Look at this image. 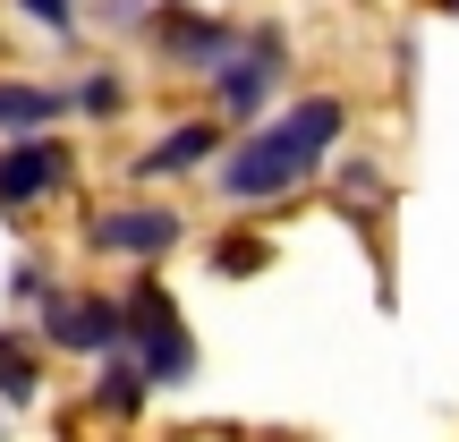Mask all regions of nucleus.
I'll return each mask as SVG.
<instances>
[{
  "label": "nucleus",
  "mask_w": 459,
  "mask_h": 442,
  "mask_svg": "<svg viewBox=\"0 0 459 442\" xmlns=\"http://www.w3.org/2000/svg\"><path fill=\"white\" fill-rule=\"evenodd\" d=\"M332 136H341V102H332V94L298 102L290 119L255 128V136L221 162V196H230V204H264V196H281V187H298L315 162H324Z\"/></svg>",
  "instance_id": "nucleus-1"
},
{
  "label": "nucleus",
  "mask_w": 459,
  "mask_h": 442,
  "mask_svg": "<svg viewBox=\"0 0 459 442\" xmlns=\"http://www.w3.org/2000/svg\"><path fill=\"white\" fill-rule=\"evenodd\" d=\"M119 324H128L136 341V366H145V383H187V366H196V349H187L179 315H170L162 290H136L128 307H119Z\"/></svg>",
  "instance_id": "nucleus-2"
},
{
  "label": "nucleus",
  "mask_w": 459,
  "mask_h": 442,
  "mask_svg": "<svg viewBox=\"0 0 459 442\" xmlns=\"http://www.w3.org/2000/svg\"><path fill=\"white\" fill-rule=\"evenodd\" d=\"M281 68H290V43H281V34H238V51L221 60V111L230 119H255Z\"/></svg>",
  "instance_id": "nucleus-3"
},
{
  "label": "nucleus",
  "mask_w": 459,
  "mask_h": 442,
  "mask_svg": "<svg viewBox=\"0 0 459 442\" xmlns=\"http://www.w3.org/2000/svg\"><path fill=\"white\" fill-rule=\"evenodd\" d=\"M60 179H68V153L51 145V128L17 136V145L0 153V204H34V196H51Z\"/></svg>",
  "instance_id": "nucleus-4"
},
{
  "label": "nucleus",
  "mask_w": 459,
  "mask_h": 442,
  "mask_svg": "<svg viewBox=\"0 0 459 442\" xmlns=\"http://www.w3.org/2000/svg\"><path fill=\"white\" fill-rule=\"evenodd\" d=\"M43 332H51V349H85V358H102L111 341H128V324H119L111 298H60V307L43 315Z\"/></svg>",
  "instance_id": "nucleus-5"
},
{
  "label": "nucleus",
  "mask_w": 459,
  "mask_h": 442,
  "mask_svg": "<svg viewBox=\"0 0 459 442\" xmlns=\"http://www.w3.org/2000/svg\"><path fill=\"white\" fill-rule=\"evenodd\" d=\"M94 247L102 256H162L179 247V213H153V204H111L94 221Z\"/></svg>",
  "instance_id": "nucleus-6"
},
{
  "label": "nucleus",
  "mask_w": 459,
  "mask_h": 442,
  "mask_svg": "<svg viewBox=\"0 0 459 442\" xmlns=\"http://www.w3.org/2000/svg\"><path fill=\"white\" fill-rule=\"evenodd\" d=\"M162 51H170V60H179V68H221L230 60V51H238V26H213V17H162Z\"/></svg>",
  "instance_id": "nucleus-7"
},
{
  "label": "nucleus",
  "mask_w": 459,
  "mask_h": 442,
  "mask_svg": "<svg viewBox=\"0 0 459 442\" xmlns=\"http://www.w3.org/2000/svg\"><path fill=\"white\" fill-rule=\"evenodd\" d=\"M213 145H221V136L204 128V119H196V128H170L162 145H153L145 162H136V179H179V170H196V162H204Z\"/></svg>",
  "instance_id": "nucleus-8"
},
{
  "label": "nucleus",
  "mask_w": 459,
  "mask_h": 442,
  "mask_svg": "<svg viewBox=\"0 0 459 442\" xmlns=\"http://www.w3.org/2000/svg\"><path fill=\"white\" fill-rule=\"evenodd\" d=\"M68 102L51 94V85H0V128L9 136H34V128H51Z\"/></svg>",
  "instance_id": "nucleus-9"
},
{
  "label": "nucleus",
  "mask_w": 459,
  "mask_h": 442,
  "mask_svg": "<svg viewBox=\"0 0 459 442\" xmlns=\"http://www.w3.org/2000/svg\"><path fill=\"white\" fill-rule=\"evenodd\" d=\"M94 400H102L111 417H136V400H145V366H136L119 341L102 349V383H94Z\"/></svg>",
  "instance_id": "nucleus-10"
},
{
  "label": "nucleus",
  "mask_w": 459,
  "mask_h": 442,
  "mask_svg": "<svg viewBox=\"0 0 459 442\" xmlns=\"http://www.w3.org/2000/svg\"><path fill=\"white\" fill-rule=\"evenodd\" d=\"M119 102H128V85H119L111 68H102V77H85V85H77V111H94V119H111Z\"/></svg>",
  "instance_id": "nucleus-11"
},
{
  "label": "nucleus",
  "mask_w": 459,
  "mask_h": 442,
  "mask_svg": "<svg viewBox=\"0 0 459 442\" xmlns=\"http://www.w3.org/2000/svg\"><path fill=\"white\" fill-rule=\"evenodd\" d=\"M34 392V366H26V349L17 341H0V400H26Z\"/></svg>",
  "instance_id": "nucleus-12"
},
{
  "label": "nucleus",
  "mask_w": 459,
  "mask_h": 442,
  "mask_svg": "<svg viewBox=\"0 0 459 442\" xmlns=\"http://www.w3.org/2000/svg\"><path fill=\"white\" fill-rule=\"evenodd\" d=\"M17 9H26L43 34H68V26H77V9H68V0H17Z\"/></svg>",
  "instance_id": "nucleus-13"
},
{
  "label": "nucleus",
  "mask_w": 459,
  "mask_h": 442,
  "mask_svg": "<svg viewBox=\"0 0 459 442\" xmlns=\"http://www.w3.org/2000/svg\"><path fill=\"white\" fill-rule=\"evenodd\" d=\"M434 9H459V0H434Z\"/></svg>",
  "instance_id": "nucleus-14"
}]
</instances>
